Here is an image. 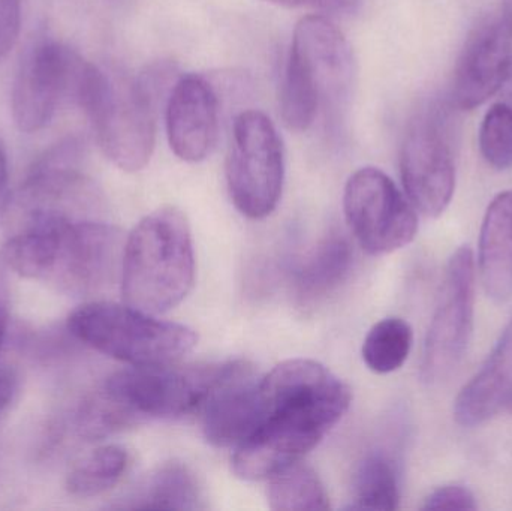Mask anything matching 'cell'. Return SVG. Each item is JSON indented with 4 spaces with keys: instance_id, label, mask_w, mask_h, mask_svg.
<instances>
[{
    "instance_id": "cell-1",
    "label": "cell",
    "mask_w": 512,
    "mask_h": 511,
    "mask_svg": "<svg viewBox=\"0 0 512 511\" xmlns=\"http://www.w3.org/2000/svg\"><path fill=\"white\" fill-rule=\"evenodd\" d=\"M264 414L233 456L237 477L268 480L301 461L330 434L351 405V390L309 359L286 360L259 380Z\"/></svg>"
},
{
    "instance_id": "cell-2",
    "label": "cell",
    "mask_w": 512,
    "mask_h": 511,
    "mask_svg": "<svg viewBox=\"0 0 512 511\" xmlns=\"http://www.w3.org/2000/svg\"><path fill=\"white\" fill-rule=\"evenodd\" d=\"M194 281V242L185 213L165 206L144 216L123 249L120 284L126 305L164 314L188 297Z\"/></svg>"
},
{
    "instance_id": "cell-3",
    "label": "cell",
    "mask_w": 512,
    "mask_h": 511,
    "mask_svg": "<svg viewBox=\"0 0 512 511\" xmlns=\"http://www.w3.org/2000/svg\"><path fill=\"white\" fill-rule=\"evenodd\" d=\"M354 74V53L342 30L322 15L301 18L280 86L283 123L312 126L321 105H337L348 96Z\"/></svg>"
},
{
    "instance_id": "cell-4",
    "label": "cell",
    "mask_w": 512,
    "mask_h": 511,
    "mask_svg": "<svg viewBox=\"0 0 512 511\" xmlns=\"http://www.w3.org/2000/svg\"><path fill=\"white\" fill-rule=\"evenodd\" d=\"M68 330L93 350L129 366L179 362L198 342L191 327L159 320L126 303H86L69 315Z\"/></svg>"
},
{
    "instance_id": "cell-5",
    "label": "cell",
    "mask_w": 512,
    "mask_h": 511,
    "mask_svg": "<svg viewBox=\"0 0 512 511\" xmlns=\"http://www.w3.org/2000/svg\"><path fill=\"white\" fill-rule=\"evenodd\" d=\"M227 363L132 366L107 378L98 390L126 428L146 419L173 420L200 413Z\"/></svg>"
},
{
    "instance_id": "cell-6",
    "label": "cell",
    "mask_w": 512,
    "mask_h": 511,
    "mask_svg": "<svg viewBox=\"0 0 512 511\" xmlns=\"http://www.w3.org/2000/svg\"><path fill=\"white\" fill-rule=\"evenodd\" d=\"M283 180L285 155L276 126L262 111H243L234 120L227 158L231 201L248 218H267L282 197Z\"/></svg>"
},
{
    "instance_id": "cell-7",
    "label": "cell",
    "mask_w": 512,
    "mask_h": 511,
    "mask_svg": "<svg viewBox=\"0 0 512 511\" xmlns=\"http://www.w3.org/2000/svg\"><path fill=\"white\" fill-rule=\"evenodd\" d=\"M400 173L408 200L427 218L442 215L456 189L454 117L432 104L409 123L400 150Z\"/></svg>"
},
{
    "instance_id": "cell-8",
    "label": "cell",
    "mask_w": 512,
    "mask_h": 511,
    "mask_svg": "<svg viewBox=\"0 0 512 511\" xmlns=\"http://www.w3.org/2000/svg\"><path fill=\"white\" fill-rule=\"evenodd\" d=\"M93 63L69 45L44 41L27 51L12 87L11 108L21 132L41 131L63 101L80 102Z\"/></svg>"
},
{
    "instance_id": "cell-9",
    "label": "cell",
    "mask_w": 512,
    "mask_h": 511,
    "mask_svg": "<svg viewBox=\"0 0 512 511\" xmlns=\"http://www.w3.org/2000/svg\"><path fill=\"white\" fill-rule=\"evenodd\" d=\"M343 209L352 234L367 254L399 251L417 234L415 207L378 168H361L349 177Z\"/></svg>"
},
{
    "instance_id": "cell-10",
    "label": "cell",
    "mask_w": 512,
    "mask_h": 511,
    "mask_svg": "<svg viewBox=\"0 0 512 511\" xmlns=\"http://www.w3.org/2000/svg\"><path fill=\"white\" fill-rule=\"evenodd\" d=\"M474 311V254L469 246H462L448 261L424 344L421 377L426 383H442L459 368L471 342Z\"/></svg>"
},
{
    "instance_id": "cell-11",
    "label": "cell",
    "mask_w": 512,
    "mask_h": 511,
    "mask_svg": "<svg viewBox=\"0 0 512 511\" xmlns=\"http://www.w3.org/2000/svg\"><path fill=\"white\" fill-rule=\"evenodd\" d=\"M158 107L135 80L110 77L101 98L86 114L102 153L120 170L135 173L149 164L155 150Z\"/></svg>"
},
{
    "instance_id": "cell-12",
    "label": "cell",
    "mask_w": 512,
    "mask_h": 511,
    "mask_svg": "<svg viewBox=\"0 0 512 511\" xmlns=\"http://www.w3.org/2000/svg\"><path fill=\"white\" fill-rule=\"evenodd\" d=\"M126 240L113 225L96 219L69 222L57 242L47 281L74 296L101 293L122 273Z\"/></svg>"
},
{
    "instance_id": "cell-13",
    "label": "cell",
    "mask_w": 512,
    "mask_h": 511,
    "mask_svg": "<svg viewBox=\"0 0 512 511\" xmlns=\"http://www.w3.org/2000/svg\"><path fill=\"white\" fill-rule=\"evenodd\" d=\"M512 71V15L507 11L481 21L454 69L451 101L460 110H474L492 98Z\"/></svg>"
},
{
    "instance_id": "cell-14",
    "label": "cell",
    "mask_w": 512,
    "mask_h": 511,
    "mask_svg": "<svg viewBox=\"0 0 512 511\" xmlns=\"http://www.w3.org/2000/svg\"><path fill=\"white\" fill-rule=\"evenodd\" d=\"M259 380L243 360L227 362L200 410L204 437L212 446L237 449L254 434L264 414Z\"/></svg>"
},
{
    "instance_id": "cell-15",
    "label": "cell",
    "mask_w": 512,
    "mask_h": 511,
    "mask_svg": "<svg viewBox=\"0 0 512 511\" xmlns=\"http://www.w3.org/2000/svg\"><path fill=\"white\" fill-rule=\"evenodd\" d=\"M167 137L177 158L204 161L219 137V98L207 78L186 74L177 78L165 111Z\"/></svg>"
},
{
    "instance_id": "cell-16",
    "label": "cell",
    "mask_w": 512,
    "mask_h": 511,
    "mask_svg": "<svg viewBox=\"0 0 512 511\" xmlns=\"http://www.w3.org/2000/svg\"><path fill=\"white\" fill-rule=\"evenodd\" d=\"M512 402V318L477 375L460 390L454 419L465 428L483 425Z\"/></svg>"
},
{
    "instance_id": "cell-17",
    "label": "cell",
    "mask_w": 512,
    "mask_h": 511,
    "mask_svg": "<svg viewBox=\"0 0 512 511\" xmlns=\"http://www.w3.org/2000/svg\"><path fill=\"white\" fill-rule=\"evenodd\" d=\"M354 267V249L342 233L325 236L301 261L292 278V294L301 309L327 302L348 281Z\"/></svg>"
},
{
    "instance_id": "cell-18",
    "label": "cell",
    "mask_w": 512,
    "mask_h": 511,
    "mask_svg": "<svg viewBox=\"0 0 512 511\" xmlns=\"http://www.w3.org/2000/svg\"><path fill=\"white\" fill-rule=\"evenodd\" d=\"M478 269L490 299L505 302L512 294V191L490 203L480 236Z\"/></svg>"
},
{
    "instance_id": "cell-19",
    "label": "cell",
    "mask_w": 512,
    "mask_h": 511,
    "mask_svg": "<svg viewBox=\"0 0 512 511\" xmlns=\"http://www.w3.org/2000/svg\"><path fill=\"white\" fill-rule=\"evenodd\" d=\"M131 501L128 507L137 510L206 509L197 477L185 464L174 461L156 468Z\"/></svg>"
},
{
    "instance_id": "cell-20",
    "label": "cell",
    "mask_w": 512,
    "mask_h": 511,
    "mask_svg": "<svg viewBox=\"0 0 512 511\" xmlns=\"http://www.w3.org/2000/svg\"><path fill=\"white\" fill-rule=\"evenodd\" d=\"M267 500L271 510L330 509L327 492L318 474L301 461L288 465L268 479Z\"/></svg>"
},
{
    "instance_id": "cell-21",
    "label": "cell",
    "mask_w": 512,
    "mask_h": 511,
    "mask_svg": "<svg viewBox=\"0 0 512 511\" xmlns=\"http://www.w3.org/2000/svg\"><path fill=\"white\" fill-rule=\"evenodd\" d=\"M123 447L102 446L81 458L66 477V491L77 498H93L113 489L128 470Z\"/></svg>"
},
{
    "instance_id": "cell-22",
    "label": "cell",
    "mask_w": 512,
    "mask_h": 511,
    "mask_svg": "<svg viewBox=\"0 0 512 511\" xmlns=\"http://www.w3.org/2000/svg\"><path fill=\"white\" fill-rule=\"evenodd\" d=\"M400 503L396 465L384 453L366 456L352 483L349 509L397 510Z\"/></svg>"
},
{
    "instance_id": "cell-23",
    "label": "cell",
    "mask_w": 512,
    "mask_h": 511,
    "mask_svg": "<svg viewBox=\"0 0 512 511\" xmlns=\"http://www.w3.org/2000/svg\"><path fill=\"white\" fill-rule=\"evenodd\" d=\"M414 333L402 318H385L367 333L363 360L376 374H391L405 365L412 350Z\"/></svg>"
},
{
    "instance_id": "cell-24",
    "label": "cell",
    "mask_w": 512,
    "mask_h": 511,
    "mask_svg": "<svg viewBox=\"0 0 512 511\" xmlns=\"http://www.w3.org/2000/svg\"><path fill=\"white\" fill-rule=\"evenodd\" d=\"M480 149L496 170L512 167V107L499 102L487 111L480 129Z\"/></svg>"
},
{
    "instance_id": "cell-25",
    "label": "cell",
    "mask_w": 512,
    "mask_h": 511,
    "mask_svg": "<svg viewBox=\"0 0 512 511\" xmlns=\"http://www.w3.org/2000/svg\"><path fill=\"white\" fill-rule=\"evenodd\" d=\"M474 494L463 486L450 485L433 491L424 500L423 510H477Z\"/></svg>"
},
{
    "instance_id": "cell-26",
    "label": "cell",
    "mask_w": 512,
    "mask_h": 511,
    "mask_svg": "<svg viewBox=\"0 0 512 511\" xmlns=\"http://www.w3.org/2000/svg\"><path fill=\"white\" fill-rule=\"evenodd\" d=\"M20 29V0H0V62L17 44Z\"/></svg>"
},
{
    "instance_id": "cell-27",
    "label": "cell",
    "mask_w": 512,
    "mask_h": 511,
    "mask_svg": "<svg viewBox=\"0 0 512 511\" xmlns=\"http://www.w3.org/2000/svg\"><path fill=\"white\" fill-rule=\"evenodd\" d=\"M286 8H312L330 12H354L360 0H267Z\"/></svg>"
},
{
    "instance_id": "cell-28",
    "label": "cell",
    "mask_w": 512,
    "mask_h": 511,
    "mask_svg": "<svg viewBox=\"0 0 512 511\" xmlns=\"http://www.w3.org/2000/svg\"><path fill=\"white\" fill-rule=\"evenodd\" d=\"M17 389V378L14 372L0 368V414L8 408Z\"/></svg>"
},
{
    "instance_id": "cell-29",
    "label": "cell",
    "mask_w": 512,
    "mask_h": 511,
    "mask_svg": "<svg viewBox=\"0 0 512 511\" xmlns=\"http://www.w3.org/2000/svg\"><path fill=\"white\" fill-rule=\"evenodd\" d=\"M6 177H8V161H6L5 149L0 143V192L5 188Z\"/></svg>"
},
{
    "instance_id": "cell-30",
    "label": "cell",
    "mask_w": 512,
    "mask_h": 511,
    "mask_svg": "<svg viewBox=\"0 0 512 511\" xmlns=\"http://www.w3.org/2000/svg\"><path fill=\"white\" fill-rule=\"evenodd\" d=\"M6 327H8V315H6L5 308L0 305V348L5 342Z\"/></svg>"
},
{
    "instance_id": "cell-31",
    "label": "cell",
    "mask_w": 512,
    "mask_h": 511,
    "mask_svg": "<svg viewBox=\"0 0 512 511\" xmlns=\"http://www.w3.org/2000/svg\"><path fill=\"white\" fill-rule=\"evenodd\" d=\"M505 11L512 15V0H505Z\"/></svg>"
},
{
    "instance_id": "cell-32",
    "label": "cell",
    "mask_w": 512,
    "mask_h": 511,
    "mask_svg": "<svg viewBox=\"0 0 512 511\" xmlns=\"http://www.w3.org/2000/svg\"><path fill=\"white\" fill-rule=\"evenodd\" d=\"M510 78H511V80H512V71H511V75H510Z\"/></svg>"
}]
</instances>
